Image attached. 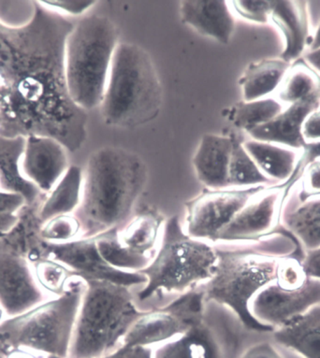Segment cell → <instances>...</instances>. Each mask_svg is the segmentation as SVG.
<instances>
[{
  "instance_id": "cell-1",
  "label": "cell",
  "mask_w": 320,
  "mask_h": 358,
  "mask_svg": "<svg viewBox=\"0 0 320 358\" xmlns=\"http://www.w3.org/2000/svg\"><path fill=\"white\" fill-rule=\"evenodd\" d=\"M60 13L35 1L29 23L0 22V136L55 138L69 152L88 138V115L67 85L66 41L74 29Z\"/></svg>"
},
{
  "instance_id": "cell-2",
  "label": "cell",
  "mask_w": 320,
  "mask_h": 358,
  "mask_svg": "<svg viewBox=\"0 0 320 358\" xmlns=\"http://www.w3.org/2000/svg\"><path fill=\"white\" fill-rule=\"evenodd\" d=\"M235 243L215 246L218 255L215 273L200 285L205 301L229 308L250 331L274 332L253 317L250 301L258 291L277 281L280 264L285 258L293 257L302 262L305 252L297 238L279 223L257 241Z\"/></svg>"
},
{
  "instance_id": "cell-3",
  "label": "cell",
  "mask_w": 320,
  "mask_h": 358,
  "mask_svg": "<svg viewBox=\"0 0 320 358\" xmlns=\"http://www.w3.org/2000/svg\"><path fill=\"white\" fill-rule=\"evenodd\" d=\"M147 178L146 164L135 152L109 146L91 154L83 172L82 199L74 213L81 238L124 227Z\"/></svg>"
},
{
  "instance_id": "cell-4",
  "label": "cell",
  "mask_w": 320,
  "mask_h": 358,
  "mask_svg": "<svg viewBox=\"0 0 320 358\" xmlns=\"http://www.w3.org/2000/svg\"><path fill=\"white\" fill-rule=\"evenodd\" d=\"M162 86L148 52L134 43H119L100 110L109 126L133 129L160 115Z\"/></svg>"
},
{
  "instance_id": "cell-5",
  "label": "cell",
  "mask_w": 320,
  "mask_h": 358,
  "mask_svg": "<svg viewBox=\"0 0 320 358\" xmlns=\"http://www.w3.org/2000/svg\"><path fill=\"white\" fill-rule=\"evenodd\" d=\"M130 288L111 282H85L68 358H100L123 345L144 313L136 308Z\"/></svg>"
},
{
  "instance_id": "cell-6",
  "label": "cell",
  "mask_w": 320,
  "mask_h": 358,
  "mask_svg": "<svg viewBox=\"0 0 320 358\" xmlns=\"http://www.w3.org/2000/svg\"><path fill=\"white\" fill-rule=\"evenodd\" d=\"M118 38V27L109 18L88 15L67 38V85L72 101L86 112L102 103Z\"/></svg>"
},
{
  "instance_id": "cell-7",
  "label": "cell",
  "mask_w": 320,
  "mask_h": 358,
  "mask_svg": "<svg viewBox=\"0 0 320 358\" xmlns=\"http://www.w3.org/2000/svg\"><path fill=\"white\" fill-rule=\"evenodd\" d=\"M85 289V282L74 277L57 299L0 323V354L29 348L68 358Z\"/></svg>"
},
{
  "instance_id": "cell-8",
  "label": "cell",
  "mask_w": 320,
  "mask_h": 358,
  "mask_svg": "<svg viewBox=\"0 0 320 358\" xmlns=\"http://www.w3.org/2000/svg\"><path fill=\"white\" fill-rule=\"evenodd\" d=\"M216 261L215 246L186 234L179 216H172L164 223L160 250L139 271L146 278L139 299L146 301L160 291L183 294L204 284L215 273Z\"/></svg>"
},
{
  "instance_id": "cell-9",
  "label": "cell",
  "mask_w": 320,
  "mask_h": 358,
  "mask_svg": "<svg viewBox=\"0 0 320 358\" xmlns=\"http://www.w3.org/2000/svg\"><path fill=\"white\" fill-rule=\"evenodd\" d=\"M255 333L229 308L209 301L196 324L179 337L153 348V358H240L256 343L250 341Z\"/></svg>"
},
{
  "instance_id": "cell-10",
  "label": "cell",
  "mask_w": 320,
  "mask_h": 358,
  "mask_svg": "<svg viewBox=\"0 0 320 358\" xmlns=\"http://www.w3.org/2000/svg\"><path fill=\"white\" fill-rule=\"evenodd\" d=\"M269 187L203 191L186 204L185 231L190 237L214 243L218 233L253 196Z\"/></svg>"
},
{
  "instance_id": "cell-11",
  "label": "cell",
  "mask_w": 320,
  "mask_h": 358,
  "mask_svg": "<svg viewBox=\"0 0 320 358\" xmlns=\"http://www.w3.org/2000/svg\"><path fill=\"white\" fill-rule=\"evenodd\" d=\"M46 258L63 264L85 282L105 281L127 287L146 284L143 274L119 271L106 262L97 249L96 237L75 238L61 243L46 241Z\"/></svg>"
},
{
  "instance_id": "cell-12",
  "label": "cell",
  "mask_w": 320,
  "mask_h": 358,
  "mask_svg": "<svg viewBox=\"0 0 320 358\" xmlns=\"http://www.w3.org/2000/svg\"><path fill=\"white\" fill-rule=\"evenodd\" d=\"M319 303L320 280L308 278L302 287L294 290L284 289L274 281L253 296L249 312L274 331Z\"/></svg>"
},
{
  "instance_id": "cell-13",
  "label": "cell",
  "mask_w": 320,
  "mask_h": 358,
  "mask_svg": "<svg viewBox=\"0 0 320 358\" xmlns=\"http://www.w3.org/2000/svg\"><path fill=\"white\" fill-rule=\"evenodd\" d=\"M283 199L284 189L278 185L261 191L218 233L214 243H244L269 234L279 222Z\"/></svg>"
},
{
  "instance_id": "cell-14",
  "label": "cell",
  "mask_w": 320,
  "mask_h": 358,
  "mask_svg": "<svg viewBox=\"0 0 320 358\" xmlns=\"http://www.w3.org/2000/svg\"><path fill=\"white\" fill-rule=\"evenodd\" d=\"M47 299L25 258L0 254V307L11 317L33 309Z\"/></svg>"
},
{
  "instance_id": "cell-15",
  "label": "cell",
  "mask_w": 320,
  "mask_h": 358,
  "mask_svg": "<svg viewBox=\"0 0 320 358\" xmlns=\"http://www.w3.org/2000/svg\"><path fill=\"white\" fill-rule=\"evenodd\" d=\"M68 150L55 138L29 136L21 159V172L43 194L51 192L69 169Z\"/></svg>"
},
{
  "instance_id": "cell-16",
  "label": "cell",
  "mask_w": 320,
  "mask_h": 358,
  "mask_svg": "<svg viewBox=\"0 0 320 358\" xmlns=\"http://www.w3.org/2000/svg\"><path fill=\"white\" fill-rule=\"evenodd\" d=\"M299 241L303 251L320 247V195H303L298 182L284 196L279 222Z\"/></svg>"
},
{
  "instance_id": "cell-17",
  "label": "cell",
  "mask_w": 320,
  "mask_h": 358,
  "mask_svg": "<svg viewBox=\"0 0 320 358\" xmlns=\"http://www.w3.org/2000/svg\"><path fill=\"white\" fill-rule=\"evenodd\" d=\"M320 108V91L296 103L288 105L269 123L247 133L252 140L266 141L300 151L305 145L303 124L314 110Z\"/></svg>"
},
{
  "instance_id": "cell-18",
  "label": "cell",
  "mask_w": 320,
  "mask_h": 358,
  "mask_svg": "<svg viewBox=\"0 0 320 358\" xmlns=\"http://www.w3.org/2000/svg\"><path fill=\"white\" fill-rule=\"evenodd\" d=\"M270 20L278 27L285 40L281 59L292 64L302 58L312 40L309 31L308 1H271Z\"/></svg>"
},
{
  "instance_id": "cell-19",
  "label": "cell",
  "mask_w": 320,
  "mask_h": 358,
  "mask_svg": "<svg viewBox=\"0 0 320 358\" xmlns=\"http://www.w3.org/2000/svg\"><path fill=\"white\" fill-rule=\"evenodd\" d=\"M41 203L21 208L15 226L0 235V254L25 258L30 263L46 258V241L41 235L44 223L39 215Z\"/></svg>"
},
{
  "instance_id": "cell-20",
  "label": "cell",
  "mask_w": 320,
  "mask_h": 358,
  "mask_svg": "<svg viewBox=\"0 0 320 358\" xmlns=\"http://www.w3.org/2000/svg\"><path fill=\"white\" fill-rule=\"evenodd\" d=\"M183 23L197 33L218 43L228 44L235 29V20L227 1L185 0L181 2Z\"/></svg>"
},
{
  "instance_id": "cell-21",
  "label": "cell",
  "mask_w": 320,
  "mask_h": 358,
  "mask_svg": "<svg viewBox=\"0 0 320 358\" xmlns=\"http://www.w3.org/2000/svg\"><path fill=\"white\" fill-rule=\"evenodd\" d=\"M235 138L206 134L193 157L197 179L208 189H229V168Z\"/></svg>"
},
{
  "instance_id": "cell-22",
  "label": "cell",
  "mask_w": 320,
  "mask_h": 358,
  "mask_svg": "<svg viewBox=\"0 0 320 358\" xmlns=\"http://www.w3.org/2000/svg\"><path fill=\"white\" fill-rule=\"evenodd\" d=\"M25 144L26 138L0 136V190L21 195L29 205L41 203L46 194L22 175L20 164Z\"/></svg>"
},
{
  "instance_id": "cell-23",
  "label": "cell",
  "mask_w": 320,
  "mask_h": 358,
  "mask_svg": "<svg viewBox=\"0 0 320 358\" xmlns=\"http://www.w3.org/2000/svg\"><path fill=\"white\" fill-rule=\"evenodd\" d=\"M188 330L165 308L144 312L130 327L123 340V345L155 348L179 337Z\"/></svg>"
},
{
  "instance_id": "cell-24",
  "label": "cell",
  "mask_w": 320,
  "mask_h": 358,
  "mask_svg": "<svg viewBox=\"0 0 320 358\" xmlns=\"http://www.w3.org/2000/svg\"><path fill=\"white\" fill-rule=\"evenodd\" d=\"M278 344L302 358H320V303L274 331Z\"/></svg>"
},
{
  "instance_id": "cell-25",
  "label": "cell",
  "mask_w": 320,
  "mask_h": 358,
  "mask_svg": "<svg viewBox=\"0 0 320 358\" xmlns=\"http://www.w3.org/2000/svg\"><path fill=\"white\" fill-rule=\"evenodd\" d=\"M243 145L258 169L278 185L286 184L293 174L300 150L255 140L243 141Z\"/></svg>"
},
{
  "instance_id": "cell-26",
  "label": "cell",
  "mask_w": 320,
  "mask_h": 358,
  "mask_svg": "<svg viewBox=\"0 0 320 358\" xmlns=\"http://www.w3.org/2000/svg\"><path fill=\"white\" fill-rule=\"evenodd\" d=\"M83 172L78 166H69L51 192L40 205L39 215L43 223L57 216L72 215L82 199Z\"/></svg>"
},
{
  "instance_id": "cell-27",
  "label": "cell",
  "mask_w": 320,
  "mask_h": 358,
  "mask_svg": "<svg viewBox=\"0 0 320 358\" xmlns=\"http://www.w3.org/2000/svg\"><path fill=\"white\" fill-rule=\"evenodd\" d=\"M292 64L281 58L263 59L247 68L241 79L244 101L270 98L278 90Z\"/></svg>"
},
{
  "instance_id": "cell-28",
  "label": "cell",
  "mask_w": 320,
  "mask_h": 358,
  "mask_svg": "<svg viewBox=\"0 0 320 358\" xmlns=\"http://www.w3.org/2000/svg\"><path fill=\"white\" fill-rule=\"evenodd\" d=\"M164 223L165 219L160 213L155 210H144L130 218L124 227L119 229V238L130 252L151 257Z\"/></svg>"
},
{
  "instance_id": "cell-29",
  "label": "cell",
  "mask_w": 320,
  "mask_h": 358,
  "mask_svg": "<svg viewBox=\"0 0 320 358\" xmlns=\"http://www.w3.org/2000/svg\"><path fill=\"white\" fill-rule=\"evenodd\" d=\"M320 91V75L302 58L291 68L277 90V99L286 106L309 98Z\"/></svg>"
},
{
  "instance_id": "cell-30",
  "label": "cell",
  "mask_w": 320,
  "mask_h": 358,
  "mask_svg": "<svg viewBox=\"0 0 320 358\" xmlns=\"http://www.w3.org/2000/svg\"><path fill=\"white\" fill-rule=\"evenodd\" d=\"M96 243L103 259L119 271L139 273L148 266L153 257L134 254L126 248L119 238V229L96 236Z\"/></svg>"
},
{
  "instance_id": "cell-31",
  "label": "cell",
  "mask_w": 320,
  "mask_h": 358,
  "mask_svg": "<svg viewBox=\"0 0 320 358\" xmlns=\"http://www.w3.org/2000/svg\"><path fill=\"white\" fill-rule=\"evenodd\" d=\"M229 185L230 188L239 189L260 185L271 187L278 185L258 169L257 164L244 149L243 143L235 140L230 162Z\"/></svg>"
},
{
  "instance_id": "cell-32",
  "label": "cell",
  "mask_w": 320,
  "mask_h": 358,
  "mask_svg": "<svg viewBox=\"0 0 320 358\" xmlns=\"http://www.w3.org/2000/svg\"><path fill=\"white\" fill-rule=\"evenodd\" d=\"M286 107L282 102L272 96L258 101H243L236 105L230 120L235 127L249 133L256 127L269 123L282 113Z\"/></svg>"
},
{
  "instance_id": "cell-33",
  "label": "cell",
  "mask_w": 320,
  "mask_h": 358,
  "mask_svg": "<svg viewBox=\"0 0 320 358\" xmlns=\"http://www.w3.org/2000/svg\"><path fill=\"white\" fill-rule=\"evenodd\" d=\"M30 264L40 287L57 296L64 293L69 282L75 277L66 266L51 258H41Z\"/></svg>"
},
{
  "instance_id": "cell-34",
  "label": "cell",
  "mask_w": 320,
  "mask_h": 358,
  "mask_svg": "<svg viewBox=\"0 0 320 358\" xmlns=\"http://www.w3.org/2000/svg\"><path fill=\"white\" fill-rule=\"evenodd\" d=\"M81 233V224L74 215L57 216L43 224L41 238L48 243H67L75 240Z\"/></svg>"
},
{
  "instance_id": "cell-35",
  "label": "cell",
  "mask_w": 320,
  "mask_h": 358,
  "mask_svg": "<svg viewBox=\"0 0 320 358\" xmlns=\"http://www.w3.org/2000/svg\"><path fill=\"white\" fill-rule=\"evenodd\" d=\"M307 279L308 277L300 260L288 257L281 262L277 279V282L281 288L288 290L298 289L305 285Z\"/></svg>"
},
{
  "instance_id": "cell-36",
  "label": "cell",
  "mask_w": 320,
  "mask_h": 358,
  "mask_svg": "<svg viewBox=\"0 0 320 358\" xmlns=\"http://www.w3.org/2000/svg\"><path fill=\"white\" fill-rule=\"evenodd\" d=\"M27 204L21 195L0 190V235L9 231L18 220V213Z\"/></svg>"
},
{
  "instance_id": "cell-37",
  "label": "cell",
  "mask_w": 320,
  "mask_h": 358,
  "mask_svg": "<svg viewBox=\"0 0 320 358\" xmlns=\"http://www.w3.org/2000/svg\"><path fill=\"white\" fill-rule=\"evenodd\" d=\"M235 12L247 21L266 24L271 15V1H233Z\"/></svg>"
},
{
  "instance_id": "cell-38",
  "label": "cell",
  "mask_w": 320,
  "mask_h": 358,
  "mask_svg": "<svg viewBox=\"0 0 320 358\" xmlns=\"http://www.w3.org/2000/svg\"><path fill=\"white\" fill-rule=\"evenodd\" d=\"M44 6L55 12L67 13L69 15H82L96 4V1L88 0H49L40 1Z\"/></svg>"
},
{
  "instance_id": "cell-39",
  "label": "cell",
  "mask_w": 320,
  "mask_h": 358,
  "mask_svg": "<svg viewBox=\"0 0 320 358\" xmlns=\"http://www.w3.org/2000/svg\"><path fill=\"white\" fill-rule=\"evenodd\" d=\"M303 195H320V159L314 161L306 168L300 181Z\"/></svg>"
},
{
  "instance_id": "cell-40",
  "label": "cell",
  "mask_w": 320,
  "mask_h": 358,
  "mask_svg": "<svg viewBox=\"0 0 320 358\" xmlns=\"http://www.w3.org/2000/svg\"><path fill=\"white\" fill-rule=\"evenodd\" d=\"M240 358H284L275 348L274 344L268 341H258L244 352Z\"/></svg>"
},
{
  "instance_id": "cell-41",
  "label": "cell",
  "mask_w": 320,
  "mask_h": 358,
  "mask_svg": "<svg viewBox=\"0 0 320 358\" xmlns=\"http://www.w3.org/2000/svg\"><path fill=\"white\" fill-rule=\"evenodd\" d=\"M100 358H153V348L122 345L115 352Z\"/></svg>"
},
{
  "instance_id": "cell-42",
  "label": "cell",
  "mask_w": 320,
  "mask_h": 358,
  "mask_svg": "<svg viewBox=\"0 0 320 358\" xmlns=\"http://www.w3.org/2000/svg\"><path fill=\"white\" fill-rule=\"evenodd\" d=\"M302 135L307 143L320 141V108L306 119L302 127Z\"/></svg>"
},
{
  "instance_id": "cell-43",
  "label": "cell",
  "mask_w": 320,
  "mask_h": 358,
  "mask_svg": "<svg viewBox=\"0 0 320 358\" xmlns=\"http://www.w3.org/2000/svg\"><path fill=\"white\" fill-rule=\"evenodd\" d=\"M302 265L308 278L320 280V247L305 252Z\"/></svg>"
},
{
  "instance_id": "cell-44",
  "label": "cell",
  "mask_w": 320,
  "mask_h": 358,
  "mask_svg": "<svg viewBox=\"0 0 320 358\" xmlns=\"http://www.w3.org/2000/svg\"><path fill=\"white\" fill-rule=\"evenodd\" d=\"M302 59L320 75V48L314 51L306 52L302 55Z\"/></svg>"
},
{
  "instance_id": "cell-45",
  "label": "cell",
  "mask_w": 320,
  "mask_h": 358,
  "mask_svg": "<svg viewBox=\"0 0 320 358\" xmlns=\"http://www.w3.org/2000/svg\"><path fill=\"white\" fill-rule=\"evenodd\" d=\"M6 358H38L32 352L26 351L24 349L15 350L9 355H6Z\"/></svg>"
},
{
  "instance_id": "cell-46",
  "label": "cell",
  "mask_w": 320,
  "mask_h": 358,
  "mask_svg": "<svg viewBox=\"0 0 320 358\" xmlns=\"http://www.w3.org/2000/svg\"><path fill=\"white\" fill-rule=\"evenodd\" d=\"M311 38L312 40L310 45H309L307 51L306 52L314 51V50L320 48V23L319 24V27H317V29L316 30V32H314L313 37H312Z\"/></svg>"
},
{
  "instance_id": "cell-47",
  "label": "cell",
  "mask_w": 320,
  "mask_h": 358,
  "mask_svg": "<svg viewBox=\"0 0 320 358\" xmlns=\"http://www.w3.org/2000/svg\"><path fill=\"white\" fill-rule=\"evenodd\" d=\"M2 315H4V310H2L1 307H0V320H1Z\"/></svg>"
},
{
  "instance_id": "cell-48",
  "label": "cell",
  "mask_w": 320,
  "mask_h": 358,
  "mask_svg": "<svg viewBox=\"0 0 320 358\" xmlns=\"http://www.w3.org/2000/svg\"><path fill=\"white\" fill-rule=\"evenodd\" d=\"M47 358H62V357H57V355H48V357H47Z\"/></svg>"
},
{
  "instance_id": "cell-49",
  "label": "cell",
  "mask_w": 320,
  "mask_h": 358,
  "mask_svg": "<svg viewBox=\"0 0 320 358\" xmlns=\"http://www.w3.org/2000/svg\"><path fill=\"white\" fill-rule=\"evenodd\" d=\"M0 121H1V118H0Z\"/></svg>"
}]
</instances>
